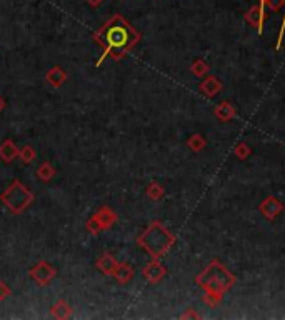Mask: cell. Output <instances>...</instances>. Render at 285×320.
Wrapping results in <instances>:
<instances>
[{"label": "cell", "mask_w": 285, "mask_h": 320, "mask_svg": "<svg viewBox=\"0 0 285 320\" xmlns=\"http://www.w3.org/2000/svg\"><path fill=\"white\" fill-rule=\"evenodd\" d=\"M197 283L207 292V298L213 303L220 302L222 295L235 283V275L228 272V268L218 260H212L210 265L205 267V270L197 275Z\"/></svg>", "instance_id": "6da1fadb"}, {"label": "cell", "mask_w": 285, "mask_h": 320, "mask_svg": "<svg viewBox=\"0 0 285 320\" xmlns=\"http://www.w3.org/2000/svg\"><path fill=\"white\" fill-rule=\"evenodd\" d=\"M139 39H140L139 32H137L134 27H130V24L125 22L120 15H115V17L97 34V40H102L100 44L107 45V52H110L112 49L120 50V52L125 49H130L139 42Z\"/></svg>", "instance_id": "7a4b0ae2"}, {"label": "cell", "mask_w": 285, "mask_h": 320, "mask_svg": "<svg viewBox=\"0 0 285 320\" xmlns=\"http://www.w3.org/2000/svg\"><path fill=\"white\" fill-rule=\"evenodd\" d=\"M175 237L160 222L150 223V227L139 237V243L150 253L152 258L164 257L174 245Z\"/></svg>", "instance_id": "3957f363"}, {"label": "cell", "mask_w": 285, "mask_h": 320, "mask_svg": "<svg viewBox=\"0 0 285 320\" xmlns=\"http://www.w3.org/2000/svg\"><path fill=\"white\" fill-rule=\"evenodd\" d=\"M2 200L12 212L20 213L25 207L30 205V202L34 200V195L32 192H29L20 182H14V184L4 192Z\"/></svg>", "instance_id": "277c9868"}, {"label": "cell", "mask_w": 285, "mask_h": 320, "mask_svg": "<svg viewBox=\"0 0 285 320\" xmlns=\"http://www.w3.org/2000/svg\"><path fill=\"white\" fill-rule=\"evenodd\" d=\"M282 210H283L282 202L275 199V197H267L260 204V212L263 213V217H265L267 220H273Z\"/></svg>", "instance_id": "5b68a950"}, {"label": "cell", "mask_w": 285, "mask_h": 320, "mask_svg": "<svg viewBox=\"0 0 285 320\" xmlns=\"http://www.w3.org/2000/svg\"><path fill=\"white\" fill-rule=\"evenodd\" d=\"M245 22L250 24L253 29H257V34L263 35V24H265V19L262 17L260 14V9H258V5H253V7H250V10L245 14Z\"/></svg>", "instance_id": "8992f818"}, {"label": "cell", "mask_w": 285, "mask_h": 320, "mask_svg": "<svg viewBox=\"0 0 285 320\" xmlns=\"http://www.w3.org/2000/svg\"><path fill=\"white\" fill-rule=\"evenodd\" d=\"M54 275H55V270L49 265V263H45V262L39 263V265L32 270V277L39 283H49L50 278H52Z\"/></svg>", "instance_id": "52a82bcc"}, {"label": "cell", "mask_w": 285, "mask_h": 320, "mask_svg": "<svg viewBox=\"0 0 285 320\" xmlns=\"http://www.w3.org/2000/svg\"><path fill=\"white\" fill-rule=\"evenodd\" d=\"M198 89H200V92L203 95H207V97H215L222 90V82L217 77H207Z\"/></svg>", "instance_id": "ba28073f"}, {"label": "cell", "mask_w": 285, "mask_h": 320, "mask_svg": "<svg viewBox=\"0 0 285 320\" xmlns=\"http://www.w3.org/2000/svg\"><path fill=\"white\" fill-rule=\"evenodd\" d=\"M144 275H145V278L149 282L157 283L162 277L165 275V268L162 267L159 262H152V263H149V265L144 268Z\"/></svg>", "instance_id": "9c48e42d"}, {"label": "cell", "mask_w": 285, "mask_h": 320, "mask_svg": "<svg viewBox=\"0 0 285 320\" xmlns=\"http://www.w3.org/2000/svg\"><path fill=\"white\" fill-rule=\"evenodd\" d=\"M215 115H217V119H220L222 122H228L235 117V109H233L228 102H222L215 107Z\"/></svg>", "instance_id": "30bf717a"}, {"label": "cell", "mask_w": 285, "mask_h": 320, "mask_svg": "<svg viewBox=\"0 0 285 320\" xmlns=\"http://www.w3.org/2000/svg\"><path fill=\"white\" fill-rule=\"evenodd\" d=\"M47 79H49V82L55 85V87H60L64 82H65V79H67V75H65V72L60 67H54L50 72L47 74Z\"/></svg>", "instance_id": "8fae6325"}, {"label": "cell", "mask_w": 285, "mask_h": 320, "mask_svg": "<svg viewBox=\"0 0 285 320\" xmlns=\"http://www.w3.org/2000/svg\"><path fill=\"white\" fill-rule=\"evenodd\" d=\"M17 155H19V152H17V149H15V145H14L10 140H7L2 147H0V157H2V159H4L5 162L14 160Z\"/></svg>", "instance_id": "7c38bea8"}, {"label": "cell", "mask_w": 285, "mask_h": 320, "mask_svg": "<svg viewBox=\"0 0 285 320\" xmlns=\"http://www.w3.org/2000/svg\"><path fill=\"white\" fill-rule=\"evenodd\" d=\"M114 273H115V277L119 278L122 283H127L132 278V275H134V270H132L129 265H120V267L117 265Z\"/></svg>", "instance_id": "4fadbf2b"}, {"label": "cell", "mask_w": 285, "mask_h": 320, "mask_svg": "<svg viewBox=\"0 0 285 320\" xmlns=\"http://www.w3.org/2000/svg\"><path fill=\"white\" fill-rule=\"evenodd\" d=\"M192 72L193 75H197V77H202V75H205L208 72V65L203 62V60H195V62L192 64Z\"/></svg>", "instance_id": "5bb4252c"}, {"label": "cell", "mask_w": 285, "mask_h": 320, "mask_svg": "<svg viewBox=\"0 0 285 320\" xmlns=\"http://www.w3.org/2000/svg\"><path fill=\"white\" fill-rule=\"evenodd\" d=\"M189 147L192 150H195V152H200L203 147H205V139H203L202 135H193L192 139L189 140Z\"/></svg>", "instance_id": "9a60e30c"}, {"label": "cell", "mask_w": 285, "mask_h": 320, "mask_svg": "<svg viewBox=\"0 0 285 320\" xmlns=\"http://www.w3.org/2000/svg\"><path fill=\"white\" fill-rule=\"evenodd\" d=\"M52 175H54V169H52V167H50L49 164H44V165L39 169V177H42L44 180H49Z\"/></svg>", "instance_id": "2e32d148"}, {"label": "cell", "mask_w": 285, "mask_h": 320, "mask_svg": "<svg viewBox=\"0 0 285 320\" xmlns=\"http://www.w3.org/2000/svg\"><path fill=\"white\" fill-rule=\"evenodd\" d=\"M233 154H235L238 159H245L247 155H250V149H248V145L240 144L235 150H233Z\"/></svg>", "instance_id": "e0dca14e"}, {"label": "cell", "mask_w": 285, "mask_h": 320, "mask_svg": "<svg viewBox=\"0 0 285 320\" xmlns=\"http://www.w3.org/2000/svg\"><path fill=\"white\" fill-rule=\"evenodd\" d=\"M283 5H285V0H282ZM283 35H285V12H283V20H282V25H280V32H278V37H277V44H275V49L280 50L282 44H283Z\"/></svg>", "instance_id": "ac0fdd59"}, {"label": "cell", "mask_w": 285, "mask_h": 320, "mask_svg": "<svg viewBox=\"0 0 285 320\" xmlns=\"http://www.w3.org/2000/svg\"><path fill=\"white\" fill-rule=\"evenodd\" d=\"M272 4V0H258V9H260L262 17L267 20V7Z\"/></svg>", "instance_id": "d6986e66"}, {"label": "cell", "mask_w": 285, "mask_h": 320, "mask_svg": "<svg viewBox=\"0 0 285 320\" xmlns=\"http://www.w3.org/2000/svg\"><path fill=\"white\" fill-rule=\"evenodd\" d=\"M22 157H24V160L29 164V162L34 159V150L30 149V147H27V149H25V150L22 152Z\"/></svg>", "instance_id": "ffe728a7"}, {"label": "cell", "mask_w": 285, "mask_h": 320, "mask_svg": "<svg viewBox=\"0 0 285 320\" xmlns=\"http://www.w3.org/2000/svg\"><path fill=\"white\" fill-rule=\"evenodd\" d=\"M87 2L92 5V7H99V5L104 2V0H87Z\"/></svg>", "instance_id": "44dd1931"}, {"label": "cell", "mask_w": 285, "mask_h": 320, "mask_svg": "<svg viewBox=\"0 0 285 320\" xmlns=\"http://www.w3.org/2000/svg\"><path fill=\"white\" fill-rule=\"evenodd\" d=\"M2 109H4V100L0 99V110H2Z\"/></svg>", "instance_id": "7402d4cb"}]
</instances>
